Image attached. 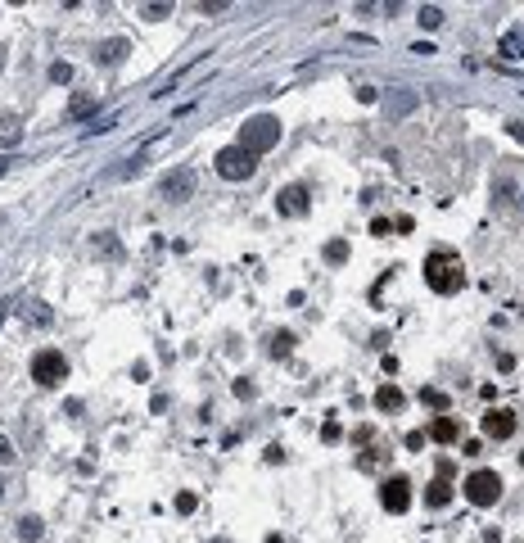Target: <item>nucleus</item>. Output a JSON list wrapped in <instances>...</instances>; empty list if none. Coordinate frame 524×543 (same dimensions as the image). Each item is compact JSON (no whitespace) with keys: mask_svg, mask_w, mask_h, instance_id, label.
Instances as JSON below:
<instances>
[{"mask_svg":"<svg viewBox=\"0 0 524 543\" xmlns=\"http://www.w3.org/2000/svg\"><path fill=\"white\" fill-rule=\"evenodd\" d=\"M507 131H511V136H516V140H520V145H524V122H511V127H507Z\"/></svg>","mask_w":524,"mask_h":543,"instance_id":"obj_27","label":"nucleus"},{"mask_svg":"<svg viewBox=\"0 0 524 543\" xmlns=\"http://www.w3.org/2000/svg\"><path fill=\"white\" fill-rule=\"evenodd\" d=\"M430 440H438V444H456V440H461V426H456V417H434Z\"/></svg>","mask_w":524,"mask_h":543,"instance_id":"obj_11","label":"nucleus"},{"mask_svg":"<svg viewBox=\"0 0 524 543\" xmlns=\"http://www.w3.org/2000/svg\"><path fill=\"white\" fill-rule=\"evenodd\" d=\"M326 259H330V263H344V259H348V245H344V240H330V245H326Z\"/></svg>","mask_w":524,"mask_h":543,"instance_id":"obj_21","label":"nucleus"},{"mask_svg":"<svg viewBox=\"0 0 524 543\" xmlns=\"http://www.w3.org/2000/svg\"><path fill=\"white\" fill-rule=\"evenodd\" d=\"M375 407H380V412H398V407H403V389H398V385H380L375 389Z\"/></svg>","mask_w":524,"mask_h":543,"instance_id":"obj_12","label":"nucleus"},{"mask_svg":"<svg viewBox=\"0 0 524 543\" xmlns=\"http://www.w3.org/2000/svg\"><path fill=\"white\" fill-rule=\"evenodd\" d=\"M421 403H430V407L443 412V407H447V394H443V389H421Z\"/></svg>","mask_w":524,"mask_h":543,"instance_id":"obj_19","label":"nucleus"},{"mask_svg":"<svg viewBox=\"0 0 524 543\" xmlns=\"http://www.w3.org/2000/svg\"><path fill=\"white\" fill-rule=\"evenodd\" d=\"M497 55H507V59H524V27H516L511 36H502V41H497Z\"/></svg>","mask_w":524,"mask_h":543,"instance_id":"obj_14","label":"nucleus"},{"mask_svg":"<svg viewBox=\"0 0 524 543\" xmlns=\"http://www.w3.org/2000/svg\"><path fill=\"white\" fill-rule=\"evenodd\" d=\"M380 502H384L389 512H407V507H412V480H403V475H389L384 489H380Z\"/></svg>","mask_w":524,"mask_h":543,"instance_id":"obj_6","label":"nucleus"},{"mask_svg":"<svg viewBox=\"0 0 524 543\" xmlns=\"http://www.w3.org/2000/svg\"><path fill=\"white\" fill-rule=\"evenodd\" d=\"M127 50H131V45H127V41H122V36H113V41H104V45H100V50H95V59H100V64H104V68H118V64H122V59H127Z\"/></svg>","mask_w":524,"mask_h":543,"instance_id":"obj_10","label":"nucleus"},{"mask_svg":"<svg viewBox=\"0 0 524 543\" xmlns=\"http://www.w3.org/2000/svg\"><path fill=\"white\" fill-rule=\"evenodd\" d=\"M50 82H59V87H63V82H73V64H54V68H50Z\"/></svg>","mask_w":524,"mask_h":543,"instance_id":"obj_22","label":"nucleus"},{"mask_svg":"<svg viewBox=\"0 0 524 543\" xmlns=\"http://www.w3.org/2000/svg\"><path fill=\"white\" fill-rule=\"evenodd\" d=\"M0 462H14V444H9L5 435H0Z\"/></svg>","mask_w":524,"mask_h":543,"instance_id":"obj_25","label":"nucleus"},{"mask_svg":"<svg viewBox=\"0 0 524 543\" xmlns=\"http://www.w3.org/2000/svg\"><path fill=\"white\" fill-rule=\"evenodd\" d=\"M18 140H23V122L18 118H0V145H18Z\"/></svg>","mask_w":524,"mask_h":543,"instance_id":"obj_15","label":"nucleus"},{"mask_svg":"<svg viewBox=\"0 0 524 543\" xmlns=\"http://www.w3.org/2000/svg\"><path fill=\"white\" fill-rule=\"evenodd\" d=\"M32 380L36 385H63L68 380V362H63L59 349H41L32 358Z\"/></svg>","mask_w":524,"mask_h":543,"instance_id":"obj_5","label":"nucleus"},{"mask_svg":"<svg viewBox=\"0 0 524 543\" xmlns=\"http://www.w3.org/2000/svg\"><path fill=\"white\" fill-rule=\"evenodd\" d=\"M484 435H488V440H511V435H516V412H511V407L484 412Z\"/></svg>","mask_w":524,"mask_h":543,"instance_id":"obj_7","label":"nucleus"},{"mask_svg":"<svg viewBox=\"0 0 524 543\" xmlns=\"http://www.w3.org/2000/svg\"><path fill=\"white\" fill-rule=\"evenodd\" d=\"M41 535H45V530H41V521H36V516H23V521H18V539H23V543H36Z\"/></svg>","mask_w":524,"mask_h":543,"instance_id":"obj_16","label":"nucleus"},{"mask_svg":"<svg viewBox=\"0 0 524 543\" xmlns=\"http://www.w3.org/2000/svg\"><path fill=\"white\" fill-rule=\"evenodd\" d=\"M271 354L276 358H290L294 354V335H290V331H276V335H271Z\"/></svg>","mask_w":524,"mask_h":543,"instance_id":"obj_17","label":"nucleus"},{"mask_svg":"<svg viewBox=\"0 0 524 543\" xmlns=\"http://www.w3.org/2000/svg\"><path fill=\"white\" fill-rule=\"evenodd\" d=\"M339 435H344V430H339V421H326V426H321V440H326V444H335Z\"/></svg>","mask_w":524,"mask_h":543,"instance_id":"obj_23","label":"nucleus"},{"mask_svg":"<svg viewBox=\"0 0 524 543\" xmlns=\"http://www.w3.org/2000/svg\"><path fill=\"white\" fill-rule=\"evenodd\" d=\"M190 195H195V173H190V168H177V173L163 181V199L167 204H186Z\"/></svg>","mask_w":524,"mask_h":543,"instance_id":"obj_8","label":"nucleus"},{"mask_svg":"<svg viewBox=\"0 0 524 543\" xmlns=\"http://www.w3.org/2000/svg\"><path fill=\"white\" fill-rule=\"evenodd\" d=\"M425 281H430V290H438V294H456L465 285L461 259H456L452 249H434L430 259H425Z\"/></svg>","mask_w":524,"mask_h":543,"instance_id":"obj_1","label":"nucleus"},{"mask_svg":"<svg viewBox=\"0 0 524 543\" xmlns=\"http://www.w3.org/2000/svg\"><path fill=\"white\" fill-rule=\"evenodd\" d=\"M91 109H95V100H91V95H73V104H68V118H87Z\"/></svg>","mask_w":524,"mask_h":543,"instance_id":"obj_18","label":"nucleus"},{"mask_svg":"<svg viewBox=\"0 0 524 543\" xmlns=\"http://www.w3.org/2000/svg\"><path fill=\"white\" fill-rule=\"evenodd\" d=\"M213 164H217V173H222L226 181H244L253 168H258V154H249L244 145H226V150H217Z\"/></svg>","mask_w":524,"mask_h":543,"instance_id":"obj_4","label":"nucleus"},{"mask_svg":"<svg viewBox=\"0 0 524 543\" xmlns=\"http://www.w3.org/2000/svg\"><path fill=\"white\" fill-rule=\"evenodd\" d=\"M276 208L290 213V217H303V213H308V190H303V186H285L280 195H276Z\"/></svg>","mask_w":524,"mask_h":543,"instance_id":"obj_9","label":"nucleus"},{"mask_svg":"<svg viewBox=\"0 0 524 543\" xmlns=\"http://www.w3.org/2000/svg\"><path fill=\"white\" fill-rule=\"evenodd\" d=\"M461 493L474 502V507H493V502L502 498V475L497 471H474V475H465Z\"/></svg>","mask_w":524,"mask_h":543,"instance_id":"obj_3","label":"nucleus"},{"mask_svg":"<svg viewBox=\"0 0 524 543\" xmlns=\"http://www.w3.org/2000/svg\"><path fill=\"white\" fill-rule=\"evenodd\" d=\"M145 14L149 18H163V14H172V5H145Z\"/></svg>","mask_w":524,"mask_h":543,"instance_id":"obj_26","label":"nucleus"},{"mask_svg":"<svg viewBox=\"0 0 524 543\" xmlns=\"http://www.w3.org/2000/svg\"><path fill=\"white\" fill-rule=\"evenodd\" d=\"M438 23H443V9H438V5H425V9H421V27H438Z\"/></svg>","mask_w":524,"mask_h":543,"instance_id":"obj_20","label":"nucleus"},{"mask_svg":"<svg viewBox=\"0 0 524 543\" xmlns=\"http://www.w3.org/2000/svg\"><path fill=\"white\" fill-rule=\"evenodd\" d=\"M280 140V118H271V113H258V118L244 122V136L240 145L249 150V154H267V150Z\"/></svg>","mask_w":524,"mask_h":543,"instance_id":"obj_2","label":"nucleus"},{"mask_svg":"<svg viewBox=\"0 0 524 543\" xmlns=\"http://www.w3.org/2000/svg\"><path fill=\"white\" fill-rule=\"evenodd\" d=\"M425 502H430V507H447V502H452V480H443V475H438L430 489H425Z\"/></svg>","mask_w":524,"mask_h":543,"instance_id":"obj_13","label":"nucleus"},{"mask_svg":"<svg viewBox=\"0 0 524 543\" xmlns=\"http://www.w3.org/2000/svg\"><path fill=\"white\" fill-rule=\"evenodd\" d=\"M195 507H199L195 493H181V498H177V512H195Z\"/></svg>","mask_w":524,"mask_h":543,"instance_id":"obj_24","label":"nucleus"}]
</instances>
